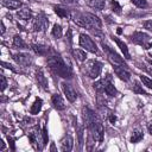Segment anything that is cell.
<instances>
[{"mask_svg":"<svg viewBox=\"0 0 152 152\" xmlns=\"http://www.w3.org/2000/svg\"><path fill=\"white\" fill-rule=\"evenodd\" d=\"M83 120L86 126L88 127L93 139L97 142H102L103 140V126L101 120L90 108H83Z\"/></svg>","mask_w":152,"mask_h":152,"instance_id":"1","label":"cell"},{"mask_svg":"<svg viewBox=\"0 0 152 152\" xmlns=\"http://www.w3.org/2000/svg\"><path fill=\"white\" fill-rule=\"evenodd\" d=\"M71 18L74 19V21L82 27H86L88 31H91L95 34H99L102 27V23L100 20V18L93 13L86 12V13H71Z\"/></svg>","mask_w":152,"mask_h":152,"instance_id":"2","label":"cell"},{"mask_svg":"<svg viewBox=\"0 0 152 152\" xmlns=\"http://www.w3.org/2000/svg\"><path fill=\"white\" fill-rule=\"evenodd\" d=\"M48 65H49V68L55 74H57L62 78L70 80L72 77L71 69L64 63L63 58L59 55H51V56H49L48 57Z\"/></svg>","mask_w":152,"mask_h":152,"instance_id":"3","label":"cell"},{"mask_svg":"<svg viewBox=\"0 0 152 152\" xmlns=\"http://www.w3.org/2000/svg\"><path fill=\"white\" fill-rule=\"evenodd\" d=\"M84 71L90 78H97L102 71V64L96 59L87 61L84 64Z\"/></svg>","mask_w":152,"mask_h":152,"instance_id":"4","label":"cell"},{"mask_svg":"<svg viewBox=\"0 0 152 152\" xmlns=\"http://www.w3.org/2000/svg\"><path fill=\"white\" fill-rule=\"evenodd\" d=\"M28 139L31 141V145L36 148V150H43V146L45 145L44 144V140H43V135H42V132L39 131V127H34L30 133H28Z\"/></svg>","mask_w":152,"mask_h":152,"instance_id":"5","label":"cell"},{"mask_svg":"<svg viewBox=\"0 0 152 152\" xmlns=\"http://www.w3.org/2000/svg\"><path fill=\"white\" fill-rule=\"evenodd\" d=\"M49 26V20L46 18V15L40 12L38 13L34 19H33V23H32V28L36 31V32H44Z\"/></svg>","mask_w":152,"mask_h":152,"instance_id":"6","label":"cell"},{"mask_svg":"<svg viewBox=\"0 0 152 152\" xmlns=\"http://www.w3.org/2000/svg\"><path fill=\"white\" fill-rule=\"evenodd\" d=\"M131 40L134 44L142 46L144 49H148L152 46V43H148L150 36L147 33H144V32H134L133 34H131Z\"/></svg>","mask_w":152,"mask_h":152,"instance_id":"7","label":"cell"},{"mask_svg":"<svg viewBox=\"0 0 152 152\" xmlns=\"http://www.w3.org/2000/svg\"><path fill=\"white\" fill-rule=\"evenodd\" d=\"M80 45L86 51H89L91 53H96L97 52V46H96L95 42L86 33H81L80 34Z\"/></svg>","mask_w":152,"mask_h":152,"instance_id":"8","label":"cell"},{"mask_svg":"<svg viewBox=\"0 0 152 152\" xmlns=\"http://www.w3.org/2000/svg\"><path fill=\"white\" fill-rule=\"evenodd\" d=\"M101 45H102V49H103V51L106 52V55H107V57H108V59L112 62V64H120V65H124V66H127L126 64H125V62H124V59L114 51V50H112L107 44H104V43H101Z\"/></svg>","mask_w":152,"mask_h":152,"instance_id":"9","label":"cell"},{"mask_svg":"<svg viewBox=\"0 0 152 152\" xmlns=\"http://www.w3.org/2000/svg\"><path fill=\"white\" fill-rule=\"evenodd\" d=\"M13 59L15 61L17 64L21 65V66H30L32 64V57L28 53L25 52H18L13 55Z\"/></svg>","mask_w":152,"mask_h":152,"instance_id":"10","label":"cell"},{"mask_svg":"<svg viewBox=\"0 0 152 152\" xmlns=\"http://www.w3.org/2000/svg\"><path fill=\"white\" fill-rule=\"evenodd\" d=\"M61 86H62V90H63L65 97L68 99V101H70V102L76 101V99H77V93H76V90L74 89V87H72L70 83H68V82H62Z\"/></svg>","mask_w":152,"mask_h":152,"instance_id":"11","label":"cell"},{"mask_svg":"<svg viewBox=\"0 0 152 152\" xmlns=\"http://www.w3.org/2000/svg\"><path fill=\"white\" fill-rule=\"evenodd\" d=\"M102 83H103V90L107 95L115 96L118 94V90H116V88L114 87V84L112 82V76L110 75H107L104 78H102Z\"/></svg>","mask_w":152,"mask_h":152,"instance_id":"12","label":"cell"},{"mask_svg":"<svg viewBox=\"0 0 152 152\" xmlns=\"http://www.w3.org/2000/svg\"><path fill=\"white\" fill-rule=\"evenodd\" d=\"M113 69H114V72L116 74V76L120 80H122L125 82H127V81L131 80V72L127 70L126 66L120 65V64H113Z\"/></svg>","mask_w":152,"mask_h":152,"instance_id":"13","label":"cell"},{"mask_svg":"<svg viewBox=\"0 0 152 152\" xmlns=\"http://www.w3.org/2000/svg\"><path fill=\"white\" fill-rule=\"evenodd\" d=\"M51 102H52L53 107H55L57 110H63V109H65V102H64L63 97H62L58 93L52 95V97H51Z\"/></svg>","mask_w":152,"mask_h":152,"instance_id":"14","label":"cell"},{"mask_svg":"<svg viewBox=\"0 0 152 152\" xmlns=\"http://www.w3.org/2000/svg\"><path fill=\"white\" fill-rule=\"evenodd\" d=\"M61 146H62V151H64V152L71 151L72 150V146H74V139H72V137L70 134L65 135L62 139V141H61Z\"/></svg>","mask_w":152,"mask_h":152,"instance_id":"15","label":"cell"},{"mask_svg":"<svg viewBox=\"0 0 152 152\" xmlns=\"http://www.w3.org/2000/svg\"><path fill=\"white\" fill-rule=\"evenodd\" d=\"M36 78H37V82H38V84L44 89V90H48V80H46V77H45V75H44V71H43V69H38L37 70V72H36Z\"/></svg>","mask_w":152,"mask_h":152,"instance_id":"16","label":"cell"},{"mask_svg":"<svg viewBox=\"0 0 152 152\" xmlns=\"http://www.w3.org/2000/svg\"><path fill=\"white\" fill-rule=\"evenodd\" d=\"M113 40L116 43V45L120 48V50H121V52L124 53V57L126 58V59H129L131 58V55H129V51H128V48H127V45L122 42V40H120L118 37H113Z\"/></svg>","mask_w":152,"mask_h":152,"instance_id":"17","label":"cell"},{"mask_svg":"<svg viewBox=\"0 0 152 152\" xmlns=\"http://www.w3.org/2000/svg\"><path fill=\"white\" fill-rule=\"evenodd\" d=\"M31 48H32V50H33L37 55H40V56H45V55H48V52H49V46L43 45V44H32Z\"/></svg>","mask_w":152,"mask_h":152,"instance_id":"18","label":"cell"},{"mask_svg":"<svg viewBox=\"0 0 152 152\" xmlns=\"http://www.w3.org/2000/svg\"><path fill=\"white\" fill-rule=\"evenodd\" d=\"M2 5L10 10H17L21 7L23 2L20 0H2Z\"/></svg>","mask_w":152,"mask_h":152,"instance_id":"19","label":"cell"},{"mask_svg":"<svg viewBox=\"0 0 152 152\" xmlns=\"http://www.w3.org/2000/svg\"><path fill=\"white\" fill-rule=\"evenodd\" d=\"M17 17H18L19 19L24 20V21H27V20H30V19L32 18V12H31V10H28V8L19 10V11L17 12Z\"/></svg>","mask_w":152,"mask_h":152,"instance_id":"20","label":"cell"},{"mask_svg":"<svg viewBox=\"0 0 152 152\" xmlns=\"http://www.w3.org/2000/svg\"><path fill=\"white\" fill-rule=\"evenodd\" d=\"M13 46L17 48V49H21V50L27 49V44L23 40V38L19 34L14 36V38H13Z\"/></svg>","mask_w":152,"mask_h":152,"instance_id":"21","label":"cell"},{"mask_svg":"<svg viewBox=\"0 0 152 152\" xmlns=\"http://www.w3.org/2000/svg\"><path fill=\"white\" fill-rule=\"evenodd\" d=\"M72 55H74V57H75L77 61H80V62H84V61L87 59V53H86V51H83V50H81V49H74V50H72Z\"/></svg>","mask_w":152,"mask_h":152,"instance_id":"22","label":"cell"},{"mask_svg":"<svg viewBox=\"0 0 152 152\" xmlns=\"http://www.w3.org/2000/svg\"><path fill=\"white\" fill-rule=\"evenodd\" d=\"M42 104H43V101L40 100V99H36L34 100V102H33V104L31 106V109H30V113L31 114H38L39 112H40V109H42Z\"/></svg>","mask_w":152,"mask_h":152,"instance_id":"23","label":"cell"},{"mask_svg":"<svg viewBox=\"0 0 152 152\" xmlns=\"http://www.w3.org/2000/svg\"><path fill=\"white\" fill-rule=\"evenodd\" d=\"M88 5L91 8L101 11L104 8V0H88Z\"/></svg>","mask_w":152,"mask_h":152,"instance_id":"24","label":"cell"},{"mask_svg":"<svg viewBox=\"0 0 152 152\" xmlns=\"http://www.w3.org/2000/svg\"><path fill=\"white\" fill-rule=\"evenodd\" d=\"M53 10H55V12L61 17V18H66V17H69V15H71L70 13H69V11L66 10V8H64V7H61V6H55L53 7Z\"/></svg>","mask_w":152,"mask_h":152,"instance_id":"25","label":"cell"},{"mask_svg":"<svg viewBox=\"0 0 152 152\" xmlns=\"http://www.w3.org/2000/svg\"><path fill=\"white\" fill-rule=\"evenodd\" d=\"M142 137H144L142 132H141L140 129H135V131L133 132L132 137H131V142H133V144H135V142H139V141L142 139Z\"/></svg>","mask_w":152,"mask_h":152,"instance_id":"26","label":"cell"},{"mask_svg":"<svg viewBox=\"0 0 152 152\" xmlns=\"http://www.w3.org/2000/svg\"><path fill=\"white\" fill-rule=\"evenodd\" d=\"M51 33H52V36H53L55 38H61V37H62V34H63L61 25L55 24V25H53V27H52V32H51Z\"/></svg>","mask_w":152,"mask_h":152,"instance_id":"27","label":"cell"},{"mask_svg":"<svg viewBox=\"0 0 152 152\" xmlns=\"http://www.w3.org/2000/svg\"><path fill=\"white\" fill-rule=\"evenodd\" d=\"M140 81L142 82V84H144L146 88H148V89H152V80H151L150 77L141 75V76H140Z\"/></svg>","mask_w":152,"mask_h":152,"instance_id":"28","label":"cell"},{"mask_svg":"<svg viewBox=\"0 0 152 152\" xmlns=\"http://www.w3.org/2000/svg\"><path fill=\"white\" fill-rule=\"evenodd\" d=\"M133 91L135 94H142V95H147L146 91L142 89V86L139 84V82H134V86H133Z\"/></svg>","mask_w":152,"mask_h":152,"instance_id":"29","label":"cell"},{"mask_svg":"<svg viewBox=\"0 0 152 152\" xmlns=\"http://www.w3.org/2000/svg\"><path fill=\"white\" fill-rule=\"evenodd\" d=\"M132 4L139 8H145L147 7V0H131Z\"/></svg>","mask_w":152,"mask_h":152,"instance_id":"30","label":"cell"},{"mask_svg":"<svg viewBox=\"0 0 152 152\" xmlns=\"http://www.w3.org/2000/svg\"><path fill=\"white\" fill-rule=\"evenodd\" d=\"M93 87H94V89H95L96 91H99V93H104V90H103V83H102V80L96 81V82L93 84Z\"/></svg>","mask_w":152,"mask_h":152,"instance_id":"31","label":"cell"},{"mask_svg":"<svg viewBox=\"0 0 152 152\" xmlns=\"http://www.w3.org/2000/svg\"><path fill=\"white\" fill-rule=\"evenodd\" d=\"M110 5H112V10H113L115 13H118V14H120V13H121V6L118 4V1H115V0H112Z\"/></svg>","mask_w":152,"mask_h":152,"instance_id":"32","label":"cell"},{"mask_svg":"<svg viewBox=\"0 0 152 152\" xmlns=\"http://www.w3.org/2000/svg\"><path fill=\"white\" fill-rule=\"evenodd\" d=\"M42 135H43L44 144L46 145V144H48V128H46V126H45V125L43 126V129H42Z\"/></svg>","mask_w":152,"mask_h":152,"instance_id":"33","label":"cell"},{"mask_svg":"<svg viewBox=\"0 0 152 152\" xmlns=\"http://www.w3.org/2000/svg\"><path fill=\"white\" fill-rule=\"evenodd\" d=\"M2 66L7 68V69H10V70H12V71H14V72H20V70L15 69V68H14L12 64H10V63H7V62H2Z\"/></svg>","mask_w":152,"mask_h":152,"instance_id":"34","label":"cell"},{"mask_svg":"<svg viewBox=\"0 0 152 152\" xmlns=\"http://www.w3.org/2000/svg\"><path fill=\"white\" fill-rule=\"evenodd\" d=\"M77 133H78V138H80V145L82 146V144H83V127L82 126H78Z\"/></svg>","mask_w":152,"mask_h":152,"instance_id":"35","label":"cell"},{"mask_svg":"<svg viewBox=\"0 0 152 152\" xmlns=\"http://www.w3.org/2000/svg\"><path fill=\"white\" fill-rule=\"evenodd\" d=\"M144 27L148 31H152V20H146L144 21Z\"/></svg>","mask_w":152,"mask_h":152,"instance_id":"36","label":"cell"},{"mask_svg":"<svg viewBox=\"0 0 152 152\" xmlns=\"http://www.w3.org/2000/svg\"><path fill=\"white\" fill-rule=\"evenodd\" d=\"M7 87V81H6V77L4 75H1V90H5Z\"/></svg>","mask_w":152,"mask_h":152,"instance_id":"37","label":"cell"},{"mask_svg":"<svg viewBox=\"0 0 152 152\" xmlns=\"http://www.w3.org/2000/svg\"><path fill=\"white\" fill-rule=\"evenodd\" d=\"M63 4H66V5H72L75 4V0H61Z\"/></svg>","mask_w":152,"mask_h":152,"instance_id":"38","label":"cell"},{"mask_svg":"<svg viewBox=\"0 0 152 152\" xmlns=\"http://www.w3.org/2000/svg\"><path fill=\"white\" fill-rule=\"evenodd\" d=\"M1 33H5V25H4V21H1Z\"/></svg>","mask_w":152,"mask_h":152,"instance_id":"39","label":"cell"},{"mask_svg":"<svg viewBox=\"0 0 152 152\" xmlns=\"http://www.w3.org/2000/svg\"><path fill=\"white\" fill-rule=\"evenodd\" d=\"M148 132H150V133L152 134V122H151V124L148 125Z\"/></svg>","mask_w":152,"mask_h":152,"instance_id":"40","label":"cell"}]
</instances>
